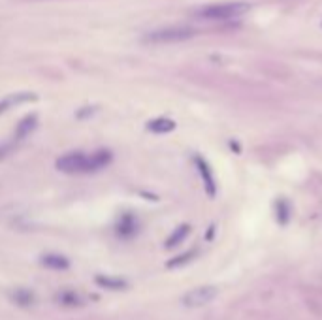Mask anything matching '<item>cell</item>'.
Returning a JSON list of instances; mask_svg holds the SVG:
<instances>
[{"label":"cell","instance_id":"12","mask_svg":"<svg viewBox=\"0 0 322 320\" xmlns=\"http://www.w3.org/2000/svg\"><path fill=\"white\" fill-rule=\"evenodd\" d=\"M10 298L19 307H32V305L36 303V294L27 288H16L10 294Z\"/></svg>","mask_w":322,"mask_h":320},{"label":"cell","instance_id":"13","mask_svg":"<svg viewBox=\"0 0 322 320\" xmlns=\"http://www.w3.org/2000/svg\"><path fill=\"white\" fill-rule=\"evenodd\" d=\"M173 128H175V122L168 117H158V119L147 122V130H151L154 134H168Z\"/></svg>","mask_w":322,"mask_h":320},{"label":"cell","instance_id":"11","mask_svg":"<svg viewBox=\"0 0 322 320\" xmlns=\"http://www.w3.org/2000/svg\"><path fill=\"white\" fill-rule=\"evenodd\" d=\"M94 283L102 288L107 290H124L128 286V283L121 279V277H111V275H96L94 277Z\"/></svg>","mask_w":322,"mask_h":320},{"label":"cell","instance_id":"8","mask_svg":"<svg viewBox=\"0 0 322 320\" xmlns=\"http://www.w3.org/2000/svg\"><path fill=\"white\" fill-rule=\"evenodd\" d=\"M36 126H38V115H36V113H31V115L23 117L21 121L17 122L16 132H14L16 141H23L25 137H29L32 132L36 130Z\"/></svg>","mask_w":322,"mask_h":320},{"label":"cell","instance_id":"3","mask_svg":"<svg viewBox=\"0 0 322 320\" xmlns=\"http://www.w3.org/2000/svg\"><path fill=\"white\" fill-rule=\"evenodd\" d=\"M194 34H196V31L190 29V27H166V29H158V31L149 32L145 36V40L153 42V44H171V42L188 40Z\"/></svg>","mask_w":322,"mask_h":320},{"label":"cell","instance_id":"16","mask_svg":"<svg viewBox=\"0 0 322 320\" xmlns=\"http://www.w3.org/2000/svg\"><path fill=\"white\" fill-rule=\"evenodd\" d=\"M12 151H14V143H2V145H0V162H2L6 156H10Z\"/></svg>","mask_w":322,"mask_h":320},{"label":"cell","instance_id":"14","mask_svg":"<svg viewBox=\"0 0 322 320\" xmlns=\"http://www.w3.org/2000/svg\"><path fill=\"white\" fill-rule=\"evenodd\" d=\"M196 162H198L200 173H202V177H203V181H205L207 192H209V194H213V192H215V186H213V175H211V171H209L207 164H205V162H203L202 158H196Z\"/></svg>","mask_w":322,"mask_h":320},{"label":"cell","instance_id":"5","mask_svg":"<svg viewBox=\"0 0 322 320\" xmlns=\"http://www.w3.org/2000/svg\"><path fill=\"white\" fill-rule=\"evenodd\" d=\"M38 96L34 92H14V94H8L0 100V115L10 111L12 107L21 106V104H27V102H34Z\"/></svg>","mask_w":322,"mask_h":320},{"label":"cell","instance_id":"2","mask_svg":"<svg viewBox=\"0 0 322 320\" xmlns=\"http://www.w3.org/2000/svg\"><path fill=\"white\" fill-rule=\"evenodd\" d=\"M55 166L62 173L76 175V173H89V154L81 151H70L57 158Z\"/></svg>","mask_w":322,"mask_h":320},{"label":"cell","instance_id":"6","mask_svg":"<svg viewBox=\"0 0 322 320\" xmlns=\"http://www.w3.org/2000/svg\"><path fill=\"white\" fill-rule=\"evenodd\" d=\"M113 162V152L109 149H98L89 154V173L100 171Z\"/></svg>","mask_w":322,"mask_h":320},{"label":"cell","instance_id":"1","mask_svg":"<svg viewBox=\"0 0 322 320\" xmlns=\"http://www.w3.org/2000/svg\"><path fill=\"white\" fill-rule=\"evenodd\" d=\"M247 10H249V4L245 2H228V4H213V6L202 8L198 16L211 21H228L234 17L243 16Z\"/></svg>","mask_w":322,"mask_h":320},{"label":"cell","instance_id":"4","mask_svg":"<svg viewBox=\"0 0 322 320\" xmlns=\"http://www.w3.org/2000/svg\"><path fill=\"white\" fill-rule=\"evenodd\" d=\"M215 298H217V288L215 286H196V288L188 290L183 296V305L185 307H190V309H196V307H203V305L211 303Z\"/></svg>","mask_w":322,"mask_h":320},{"label":"cell","instance_id":"15","mask_svg":"<svg viewBox=\"0 0 322 320\" xmlns=\"http://www.w3.org/2000/svg\"><path fill=\"white\" fill-rule=\"evenodd\" d=\"M190 232V228L186 226V224H183V226H179V228L175 230L171 236L168 237V241H166V247H175L177 243H181L185 237H186V234Z\"/></svg>","mask_w":322,"mask_h":320},{"label":"cell","instance_id":"10","mask_svg":"<svg viewBox=\"0 0 322 320\" xmlns=\"http://www.w3.org/2000/svg\"><path fill=\"white\" fill-rule=\"evenodd\" d=\"M55 302L62 307H68V309H74V307H79V305H83V298H81V294H77L76 290H61V292H57L55 294Z\"/></svg>","mask_w":322,"mask_h":320},{"label":"cell","instance_id":"7","mask_svg":"<svg viewBox=\"0 0 322 320\" xmlns=\"http://www.w3.org/2000/svg\"><path fill=\"white\" fill-rule=\"evenodd\" d=\"M115 232H117V236H119L121 239H130V237H134L136 232H138V220H136V217L128 213L123 215V217L119 219L117 226H115Z\"/></svg>","mask_w":322,"mask_h":320},{"label":"cell","instance_id":"9","mask_svg":"<svg viewBox=\"0 0 322 320\" xmlns=\"http://www.w3.org/2000/svg\"><path fill=\"white\" fill-rule=\"evenodd\" d=\"M40 262H42V266H46L47 269H53V271H66L70 268V260L62 254H57V253L44 254Z\"/></svg>","mask_w":322,"mask_h":320}]
</instances>
